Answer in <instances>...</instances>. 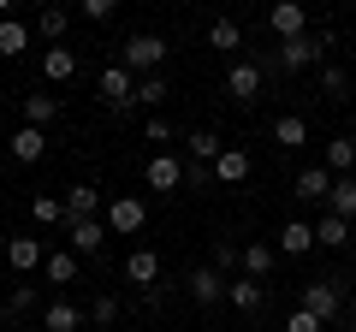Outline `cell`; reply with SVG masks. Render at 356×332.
<instances>
[{"instance_id": "1", "label": "cell", "mask_w": 356, "mask_h": 332, "mask_svg": "<svg viewBox=\"0 0 356 332\" xmlns=\"http://www.w3.org/2000/svg\"><path fill=\"white\" fill-rule=\"evenodd\" d=\"M280 72H309V65H321L327 60V36H291V42H280Z\"/></svg>"}, {"instance_id": "2", "label": "cell", "mask_w": 356, "mask_h": 332, "mask_svg": "<svg viewBox=\"0 0 356 332\" xmlns=\"http://www.w3.org/2000/svg\"><path fill=\"white\" fill-rule=\"evenodd\" d=\"M102 101L113 107V113H125V107H137V72H131V65H107L102 72Z\"/></svg>"}, {"instance_id": "3", "label": "cell", "mask_w": 356, "mask_h": 332, "mask_svg": "<svg viewBox=\"0 0 356 332\" xmlns=\"http://www.w3.org/2000/svg\"><path fill=\"white\" fill-rule=\"evenodd\" d=\"M161 60H166V42H161V36H131L125 48H119V65H131L137 77L161 72Z\"/></svg>"}, {"instance_id": "4", "label": "cell", "mask_w": 356, "mask_h": 332, "mask_svg": "<svg viewBox=\"0 0 356 332\" xmlns=\"http://www.w3.org/2000/svg\"><path fill=\"white\" fill-rule=\"evenodd\" d=\"M303 308H309V315H321V320H339L344 285H339V279H309V285H303Z\"/></svg>"}, {"instance_id": "5", "label": "cell", "mask_w": 356, "mask_h": 332, "mask_svg": "<svg viewBox=\"0 0 356 332\" xmlns=\"http://www.w3.org/2000/svg\"><path fill=\"white\" fill-rule=\"evenodd\" d=\"M143 219H149L143 196H113V202H107V231H113V238H131V231H143Z\"/></svg>"}, {"instance_id": "6", "label": "cell", "mask_w": 356, "mask_h": 332, "mask_svg": "<svg viewBox=\"0 0 356 332\" xmlns=\"http://www.w3.org/2000/svg\"><path fill=\"white\" fill-rule=\"evenodd\" d=\"M143 179H149V190H161V196H172L178 184H184V160L178 154H149V166H143Z\"/></svg>"}, {"instance_id": "7", "label": "cell", "mask_w": 356, "mask_h": 332, "mask_svg": "<svg viewBox=\"0 0 356 332\" xmlns=\"http://www.w3.org/2000/svg\"><path fill=\"white\" fill-rule=\"evenodd\" d=\"M267 24H273V36H280V42H291V36H309V13H303V0H273Z\"/></svg>"}, {"instance_id": "8", "label": "cell", "mask_w": 356, "mask_h": 332, "mask_svg": "<svg viewBox=\"0 0 356 332\" xmlns=\"http://www.w3.org/2000/svg\"><path fill=\"white\" fill-rule=\"evenodd\" d=\"M226 90H232V101H243V107L261 101V65H255V60H238V65L226 72Z\"/></svg>"}, {"instance_id": "9", "label": "cell", "mask_w": 356, "mask_h": 332, "mask_svg": "<svg viewBox=\"0 0 356 332\" xmlns=\"http://www.w3.org/2000/svg\"><path fill=\"white\" fill-rule=\"evenodd\" d=\"M226 273H220V267H196L191 273V297H196V303H202V308H214V303H226Z\"/></svg>"}, {"instance_id": "10", "label": "cell", "mask_w": 356, "mask_h": 332, "mask_svg": "<svg viewBox=\"0 0 356 332\" xmlns=\"http://www.w3.org/2000/svg\"><path fill=\"white\" fill-rule=\"evenodd\" d=\"M72 219H102V190L95 184H72L65 190V226Z\"/></svg>"}, {"instance_id": "11", "label": "cell", "mask_w": 356, "mask_h": 332, "mask_svg": "<svg viewBox=\"0 0 356 332\" xmlns=\"http://www.w3.org/2000/svg\"><path fill=\"white\" fill-rule=\"evenodd\" d=\"M125 279L143 285V291H154V285H161V256H154V249H131L125 256Z\"/></svg>"}, {"instance_id": "12", "label": "cell", "mask_w": 356, "mask_h": 332, "mask_svg": "<svg viewBox=\"0 0 356 332\" xmlns=\"http://www.w3.org/2000/svg\"><path fill=\"white\" fill-rule=\"evenodd\" d=\"M261 297H267V285L250 279V273H238V279L226 285V303L238 308V315H255V308H261Z\"/></svg>"}, {"instance_id": "13", "label": "cell", "mask_w": 356, "mask_h": 332, "mask_svg": "<svg viewBox=\"0 0 356 332\" xmlns=\"http://www.w3.org/2000/svg\"><path fill=\"white\" fill-rule=\"evenodd\" d=\"M72 249L77 256H102V243H107V219H72Z\"/></svg>"}, {"instance_id": "14", "label": "cell", "mask_w": 356, "mask_h": 332, "mask_svg": "<svg viewBox=\"0 0 356 332\" xmlns=\"http://www.w3.org/2000/svg\"><path fill=\"white\" fill-rule=\"evenodd\" d=\"M42 154H48V137H42V125H18V131H13V160L36 166Z\"/></svg>"}, {"instance_id": "15", "label": "cell", "mask_w": 356, "mask_h": 332, "mask_svg": "<svg viewBox=\"0 0 356 332\" xmlns=\"http://www.w3.org/2000/svg\"><path fill=\"white\" fill-rule=\"evenodd\" d=\"M42 326H48V332H77V326H83V308L65 303V297H54V303L42 308Z\"/></svg>"}, {"instance_id": "16", "label": "cell", "mask_w": 356, "mask_h": 332, "mask_svg": "<svg viewBox=\"0 0 356 332\" xmlns=\"http://www.w3.org/2000/svg\"><path fill=\"white\" fill-rule=\"evenodd\" d=\"M273 261H280V243H243V273H250V279H267V273H273Z\"/></svg>"}, {"instance_id": "17", "label": "cell", "mask_w": 356, "mask_h": 332, "mask_svg": "<svg viewBox=\"0 0 356 332\" xmlns=\"http://www.w3.org/2000/svg\"><path fill=\"white\" fill-rule=\"evenodd\" d=\"M327 190H332L327 166H303V172H297V202H327Z\"/></svg>"}, {"instance_id": "18", "label": "cell", "mask_w": 356, "mask_h": 332, "mask_svg": "<svg viewBox=\"0 0 356 332\" xmlns=\"http://www.w3.org/2000/svg\"><path fill=\"white\" fill-rule=\"evenodd\" d=\"M184 149H191V160H196V172H202V166H214L220 154H226V142H220L214 131H191V137H184Z\"/></svg>"}, {"instance_id": "19", "label": "cell", "mask_w": 356, "mask_h": 332, "mask_svg": "<svg viewBox=\"0 0 356 332\" xmlns=\"http://www.w3.org/2000/svg\"><path fill=\"white\" fill-rule=\"evenodd\" d=\"M6 261H13L18 273H36L48 256H42V243H36V238H6Z\"/></svg>"}, {"instance_id": "20", "label": "cell", "mask_w": 356, "mask_h": 332, "mask_svg": "<svg viewBox=\"0 0 356 332\" xmlns=\"http://www.w3.org/2000/svg\"><path fill=\"white\" fill-rule=\"evenodd\" d=\"M42 72H48L54 83H72V77H77V53L65 48V42H54V48L42 53Z\"/></svg>"}, {"instance_id": "21", "label": "cell", "mask_w": 356, "mask_h": 332, "mask_svg": "<svg viewBox=\"0 0 356 332\" xmlns=\"http://www.w3.org/2000/svg\"><path fill=\"white\" fill-rule=\"evenodd\" d=\"M327 214L356 219V179H350V172H344V179H332V190H327Z\"/></svg>"}, {"instance_id": "22", "label": "cell", "mask_w": 356, "mask_h": 332, "mask_svg": "<svg viewBox=\"0 0 356 332\" xmlns=\"http://www.w3.org/2000/svg\"><path fill=\"white\" fill-rule=\"evenodd\" d=\"M309 249H321V243H315V226L291 219V226L280 231V256H309Z\"/></svg>"}, {"instance_id": "23", "label": "cell", "mask_w": 356, "mask_h": 332, "mask_svg": "<svg viewBox=\"0 0 356 332\" xmlns=\"http://www.w3.org/2000/svg\"><path fill=\"white\" fill-rule=\"evenodd\" d=\"M214 179L220 184H243V179H250V149H226L214 160Z\"/></svg>"}, {"instance_id": "24", "label": "cell", "mask_w": 356, "mask_h": 332, "mask_svg": "<svg viewBox=\"0 0 356 332\" xmlns=\"http://www.w3.org/2000/svg\"><path fill=\"white\" fill-rule=\"evenodd\" d=\"M65 30H72V6H42V13H36V36L65 42Z\"/></svg>"}, {"instance_id": "25", "label": "cell", "mask_w": 356, "mask_h": 332, "mask_svg": "<svg viewBox=\"0 0 356 332\" xmlns=\"http://www.w3.org/2000/svg\"><path fill=\"white\" fill-rule=\"evenodd\" d=\"M60 119V95H24V125H42L48 131Z\"/></svg>"}, {"instance_id": "26", "label": "cell", "mask_w": 356, "mask_h": 332, "mask_svg": "<svg viewBox=\"0 0 356 332\" xmlns=\"http://www.w3.org/2000/svg\"><path fill=\"white\" fill-rule=\"evenodd\" d=\"M273 142H280V149H303V142H309V125H303L297 113H280V119H273Z\"/></svg>"}, {"instance_id": "27", "label": "cell", "mask_w": 356, "mask_h": 332, "mask_svg": "<svg viewBox=\"0 0 356 332\" xmlns=\"http://www.w3.org/2000/svg\"><path fill=\"white\" fill-rule=\"evenodd\" d=\"M24 48H30V24H18V18H0V53H6V60H18Z\"/></svg>"}, {"instance_id": "28", "label": "cell", "mask_w": 356, "mask_h": 332, "mask_svg": "<svg viewBox=\"0 0 356 332\" xmlns=\"http://www.w3.org/2000/svg\"><path fill=\"white\" fill-rule=\"evenodd\" d=\"M315 243H321V249H344V243H350V219L327 214V219L315 226Z\"/></svg>"}, {"instance_id": "29", "label": "cell", "mask_w": 356, "mask_h": 332, "mask_svg": "<svg viewBox=\"0 0 356 332\" xmlns=\"http://www.w3.org/2000/svg\"><path fill=\"white\" fill-rule=\"evenodd\" d=\"M42 273H48L54 285H72L77 279V249H54V256L42 261Z\"/></svg>"}, {"instance_id": "30", "label": "cell", "mask_w": 356, "mask_h": 332, "mask_svg": "<svg viewBox=\"0 0 356 332\" xmlns=\"http://www.w3.org/2000/svg\"><path fill=\"white\" fill-rule=\"evenodd\" d=\"M208 48H220V53L243 48V30L232 24V18H214V24H208Z\"/></svg>"}, {"instance_id": "31", "label": "cell", "mask_w": 356, "mask_h": 332, "mask_svg": "<svg viewBox=\"0 0 356 332\" xmlns=\"http://www.w3.org/2000/svg\"><path fill=\"white\" fill-rule=\"evenodd\" d=\"M350 166H356V142L350 137H332L327 142V172H339V179H344Z\"/></svg>"}, {"instance_id": "32", "label": "cell", "mask_w": 356, "mask_h": 332, "mask_svg": "<svg viewBox=\"0 0 356 332\" xmlns=\"http://www.w3.org/2000/svg\"><path fill=\"white\" fill-rule=\"evenodd\" d=\"M30 214H36V226H65V196H36Z\"/></svg>"}, {"instance_id": "33", "label": "cell", "mask_w": 356, "mask_h": 332, "mask_svg": "<svg viewBox=\"0 0 356 332\" xmlns=\"http://www.w3.org/2000/svg\"><path fill=\"white\" fill-rule=\"evenodd\" d=\"M137 101H143V107H161V101H166V77H161V72L137 77Z\"/></svg>"}, {"instance_id": "34", "label": "cell", "mask_w": 356, "mask_h": 332, "mask_svg": "<svg viewBox=\"0 0 356 332\" xmlns=\"http://www.w3.org/2000/svg\"><path fill=\"white\" fill-rule=\"evenodd\" d=\"M89 320H95V326L107 332V326H113V320H119V297H107V291H102V297H95V303H89Z\"/></svg>"}, {"instance_id": "35", "label": "cell", "mask_w": 356, "mask_h": 332, "mask_svg": "<svg viewBox=\"0 0 356 332\" xmlns=\"http://www.w3.org/2000/svg\"><path fill=\"white\" fill-rule=\"evenodd\" d=\"M214 267H220V273H232V267L243 273V249H238L232 238H220V243H214Z\"/></svg>"}, {"instance_id": "36", "label": "cell", "mask_w": 356, "mask_h": 332, "mask_svg": "<svg viewBox=\"0 0 356 332\" xmlns=\"http://www.w3.org/2000/svg\"><path fill=\"white\" fill-rule=\"evenodd\" d=\"M77 13H83L89 24H107V18L119 13V0H77Z\"/></svg>"}, {"instance_id": "37", "label": "cell", "mask_w": 356, "mask_h": 332, "mask_svg": "<svg viewBox=\"0 0 356 332\" xmlns=\"http://www.w3.org/2000/svg\"><path fill=\"white\" fill-rule=\"evenodd\" d=\"M285 332H327V320H321V315H309V308L297 303V308H291V320H285Z\"/></svg>"}, {"instance_id": "38", "label": "cell", "mask_w": 356, "mask_h": 332, "mask_svg": "<svg viewBox=\"0 0 356 332\" xmlns=\"http://www.w3.org/2000/svg\"><path fill=\"white\" fill-rule=\"evenodd\" d=\"M36 308V285H13V297H6V315H30Z\"/></svg>"}, {"instance_id": "39", "label": "cell", "mask_w": 356, "mask_h": 332, "mask_svg": "<svg viewBox=\"0 0 356 332\" xmlns=\"http://www.w3.org/2000/svg\"><path fill=\"white\" fill-rule=\"evenodd\" d=\"M321 90H327V95H344V72H339V65H321Z\"/></svg>"}, {"instance_id": "40", "label": "cell", "mask_w": 356, "mask_h": 332, "mask_svg": "<svg viewBox=\"0 0 356 332\" xmlns=\"http://www.w3.org/2000/svg\"><path fill=\"white\" fill-rule=\"evenodd\" d=\"M149 142H154V154H161L166 142H172V125H166V119H149Z\"/></svg>"}, {"instance_id": "41", "label": "cell", "mask_w": 356, "mask_h": 332, "mask_svg": "<svg viewBox=\"0 0 356 332\" xmlns=\"http://www.w3.org/2000/svg\"><path fill=\"white\" fill-rule=\"evenodd\" d=\"M13 6H18V0H0V18H13Z\"/></svg>"}, {"instance_id": "42", "label": "cell", "mask_w": 356, "mask_h": 332, "mask_svg": "<svg viewBox=\"0 0 356 332\" xmlns=\"http://www.w3.org/2000/svg\"><path fill=\"white\" fill-rule=\"evenodd\" d=\"M202 332H214V326H202Z\"/></svg>"}]
</instances>
